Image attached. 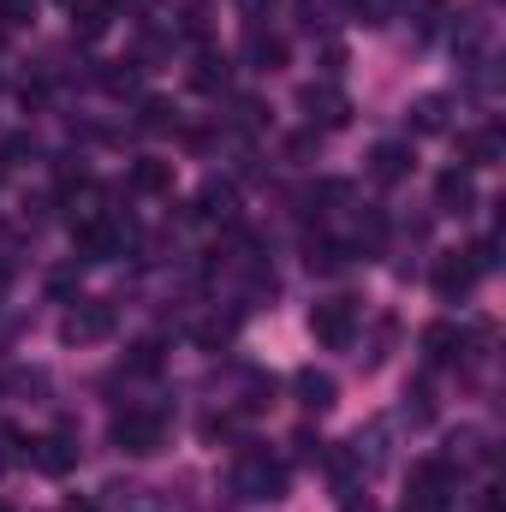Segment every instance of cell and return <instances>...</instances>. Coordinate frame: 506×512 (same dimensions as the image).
Segmentation results:
<instances>
[{
	"instance_id": "1",
	"label": "cell",
	"mask_w": 506,
	"mask_h": 512,
	"mask_svg": "<svg viewBox=\"0 0 506 512\" xmlns=\"http://www.w3.org/2000/svg\"><path fill=\"white\" fill-rule=\"evenodd\" d=\"M453 495H459V471H453L447 459L411 465V501H405V512H447Z\"/></svg>"
},
{
	"instance_id": "2",
	"label": "cell",
	"mask_w": 506,
	"mask_h": 512,
	"mask_svg": "<svg viewBox=\"0 0 506 512\" xmlns=\"http://www.w3.org/2000/svg\"><path fill=\"white\" fill-rule=\"evenodd\" d=\"M310 328H316V340H322L328 352H346L352 334H358V298H322V304L310 310Z\"/></svg>"
},
{
	"instance_id": "3",
	"label": "cell",
	"mask_w": 506,
	"mask_h": 512,
	"mask_svg": "<svg viewBox=\"0 0 506 512\" xmlns=\"http://www.w3.org/2000/svg\"><path fill=\"white\" fill-rule=\"evenodd\" d=\"M108 334H114V304H102V298H78V310H66V322H60L66 346H90Z\"/></svg>"
},
{
	"instance_id": "4",
	"label": "cell",
	"mask_w": 506,
	"mask_h": 512,
	"mask_svg": "<svg viewBox=\"0 0 506 512\" xmlns=\"http://www.w3.org/2000/svg\"><path fill=\"white\" fill-rule=\"evenodd\" d=\"M161 441H167V423H161L155 411H126V417L114 423V447H120V453L149 459V453H161Z\"/></svg>"
},
{
	"instance_id": "5",
	"label": "cell",
	"mask_w": 506,
	"mask_h": 512,
	"mask_svg": "<svg viewBox=\"0 0 506 512\" xmlns=\"http://www.w3.org/2000/svg\"><path fill=\"white\" fill-rule=\"evenodd\" d=\"M233 489H239L245 501H280L286 471H280L274 459H262V453H245V459H239V471H233Z\"/></svg>"
},
{
	"instance_id": "6",
	"label": "cell",
	"mask_w": 506,
	"mask_h": 512,
	"mask_svg": "<svg viewBox=\"0 0 506 512\" xmlns=\"http://www.w3.org/2000/svg\"><path fill=\"white\" fill-rule=\"evenodd\" d=\"M131 239V227H120V221H84L78 227V251H84V262H108V256H120Z\"/></svg>"
},
{
	"instance_id": "7",
	"label": "cell",
	"mask_w": 506,
	"mask_h": 512,
	"mask_svg": "<svg viewBox=\"0 0 506 512\" xmlns=\"http://www.w3.org/2000/svg\"><path fill=\"white\" fill-rule=\"evenodd\" d=\"M304 114H310V126H322V131H334V126H346V114H352V102L334 90V84H310L304 96Z\"/></svg>"
},
{
	"instance_id": "8",
	"label": "cell",
	"mask_w": 506,
	"mask_h": 512,
	"mask_svg": "<svg viewBox=\"0 0 506 512\" xmlns=\"http://www.w3.org/2000/svg\"><path fill=\"white\" fill-rule=\"evenodd\" d=\"M30 465L42 477H66L78 465V441L72 435H42V441H30Z\"/></svg>"
},
{
	"instance_id": "9",
	"label": "cell",
	"mask_w": 506,
	"mask_h": 512,
	"mask_svg": "<svg viewBox=\"0 0 506 512\" xmlns=\"http://www.w3.org/2000/svg\"><path fill=\"white\" fill-rule=\"evenodd\" d=\"M471 286H477V262L465 251H447L435 262V292H441V298H465Z\"/></svg>"
},
{
	"instance_id": "10",
	"label": "cell",
	"mask_w": 506,
	"mask_h": 512,
	"mask_svg": "<svg viewBox=\"0 0 506 512\" xmlns=\"http://www.w3.org/2000/svg\"><path fill=\"white\" fill-rule=\"evenodd\" d=\"M435 203H441L447 215H465V209L477 203V185H471V173H465V167H447V173L435 179Z\"/></svg>"
},
{
	"instance_id": "11",
	"label": "cell",
	"mask_w": 506,
	"mask_h": 512,
	"mask_svg": "<svg viewBox=\"0 0 506 512\" xmlns=\"http://www.w3.org/2000/svg\"><path fill=\"white\" fill-rule=\"evenodd\" d=\"M185 215H209V221H239V191H233V185H221V179H209V185L197 191V203H191Z\"/></svg>"
},
{
	"instance_id": "12",
	"label": "cell",
	"mask_w": 506,
	"mask_h": 512,
	"mask_svg": "<svg viewBox=\"0 0 506 512\" xmlns=\"http://www.w3.org/2000/svg\"><path fill=\"white\" fill-rule=\"evenodd\" d=\"M411 173V143H376L370 149V179L376 185H399Z\"/></svg>"
},
{
	"instance_id": "13",
	"label": "cell",
	"mask_w": 506,
	"mask_h": 512,
	"mask_svg": "<svg viewBox=\"0 0 506 512\" xmlns=\"http://www.w3.org/2000/svg\"><path fill=\"white\" fill-rule=\"evenodd\" d=\"M131 191H143V197H161V191H173V161H155V155H143V161L131 167Z\"/></svg>"
},
{
	"instance_id": "14",
	"label": "cell",
	"mask_w": 506,
	"mask_h": 512,
	"mask_svg": "<svg viewBox=\"0 0 506 512\" xmlns=\"http://www.w3.org/2000/svg\"><path fill=\"white\" fill-rule=\"evenodd\" d=\"M108 18H114V0H72V30L84 42H96L108 30Z\"/></svg>"
},
{
	"instance_id": "15",
	"label": "cell",
	"mask_w": 506,
	"mask_h": 512,
	"mask_svg": "<svg viewBox=\"0 0 506 512\" xmlns=\"http://www.w3.org/2000/svg\"><path fill=\"white\" fill-rule=\"evenodd\" d=\"M292 387H298V405H310V411H328L334 405V376H322V370H298Z\"/></svg>"
},
{
	"instance_id": "16",
	"label": "cell",
	"mask_w": 506,
	"mask_h": 512,
	"mask_svg": "<svg viewBox=\"0 0 506 512\" xmlns=\"http://www.w3.org/2000/svg\"><path fill=\"white\" fill-rule=\"evenodd\" d=\"M227 78H233V66H227V54H203V60L191 66V84H197L203 96H215V90H227Z\"/></svg>"
},
{
	"instance_id": "17",
	"label": "cell",
	"mask_w": 506,
	"mask_h": 512,
	"mask_svg": "<svg viewBox=\"0 0 506 512\" xmlns=\"http://www.w3.org/2000/svg\"><path fill=\"white\" fill-rule=\"evenodd\" d=\"M453 352H459V328H453V322H429V328H423V358H429V364H447Z\"/></svg>"
},
{
	"instance_id": "18",
	"label": "cell",
	"mask_w": 506,
	"mask_h": 512,
	"mask_svg": "<svg viewBox=\"0 0 506 512\" xmlns=\"http://www.w3.org/2000/svg\"><path fill=\"white\" fill-rule=\"evenodd\" d=\"M245 54H251V66H256V72H274V66L286 60V42H280V36H268V30H256V24H251V42H245Z\"/></svg>"
},
{
	"instance_id": "19",
	"label": "cell",
	"mask_w": 506,
	"mask_h": 512,
	"mask_svg": "<svg viewBox=\"0 0 506 512\" xmlns=\"http://www.w3.org/2000/svg\"><path fill=\"white\" fill-rule=\"evenodd\" d=\"M102 512H161L149 501V489H126V483H114L108 495H102Z\"/></svg>"
},
{
	"instance_id": "20",
	"label": "cell",
	"mask_w": 506,
	"mask_h": 512,
	"mask_svg": "<svg viewBox=\"0 0 506 512\" xmlns=\"http://www.w3.org/2000/svg\"><path fill=\"white\" fill-rule=\"evenodd\" d=\"M501 131L489 126V131H471V137H465V155H471V161H477V167H489V161H501Z\"/></svg>"
},
{
	"instance_id": "21",
	"label": "cell",
	"mask_w": 506,
	"mask_h": 512,
	"mask_svg": "<svg viewBox=\"0 0 506 512\" xmlns=\"http://www.w3.org/2000/svg\"><path fill=\"white\" fill-rule=\"evenodd\" d=\"M346 245H334V239H322V245H310V256H304V262H310V268H316V274H340V268H346Z\"/></svg>"
},
{
	"instance_id": "22",
	"label": "cell",
	"mask_w": 506,
	"mask_h": 512,
	"mask_svg": "<svg viewBox=\"0 0 506 512\" xmlns=\"http://www.w3.org/2000/svg\"><path fill=\"white\" fill-rule=\"evenodd\" d=\"M411 126L417 131H441L447 126V96H423V102L411 108Z\"/></svg>"
},
{
	"instance_id": "23",
	"label": "cell",
	"mask_w": 506,
	"mask_h": 512,
	"mask_svg": "<svg viewBox=\"0 0 506 512\" xmlns=\"http://www.w3.org/2000/svg\"><path fill=\"white\" fill-rule=\"evenodd\" d=\"M483 36H489V24H483V18H477V12H471V18H465V24H459V36H453V42H459V54H465V60H471V54H477V48H483Z\"/></svg>"
},
{
	"instance_id": "24",
	"label": "cell",
	"mask_w": 506,
	"mask_h": 512,
	"mask_svg": "<svg viewBox=\"0 0 506 512\" xmlns=\"http://www.w3.org/2000/svg\"><path fill=\"white\" fill-rule=\"evenodd\" d=\"M137 126L143 131H167L173 126V108H167V102H143V120H137Z\"/></svg>"
},
{
	"instance_id": "25",
	"label": "cell",
	"mask_w": 506,
	"mask_h": 512,
	"mask_svg": "<svg viewBox=\"0 0 506 512\" xmlns=\"http://www.w3.org/2000/svg\"><path fill=\"white\" fill-rule=\"evenodd\" d=\"M155 364H161V346H155V340H143V346H131V370H143V376H149Z\"/></svg>"
},
{
	"instance_id": "26",
	"label": "cell",
	"mask_w": 506,
	"mask_h": 512,
	"mask_svg": "<svg viewBox=\"0 0 506 512\" xmlns=\"http://www.w3.org/2000/svg\"><path fill=\"white\" fill-rule=\"evenodd\" d=\"M0 18L6 24H30L36 18V0H0Z\"/></svg>"
},
{
	"instance_id": "27",
	"label": "cell",
	"mask_w": 506,
	"mask_h": 512,
	"mask_svg": "<svg viewBox=\"0 0 506 512\" xmlns=\"http://www.w3.org/2000/svg\"><path fill=\"white\" fill-rule=\"evenodd\" d=\"M340 512H370V495L352 489V483H340Z\"/></svg>"
},
{
	"instance_id": "28",
	"label": "cell",
	"mask_w": 506,
	"mask_h": 512,
	"mask_svg": "<svg viewBox=\"0 0 506 512\" xmlns=\"http://www.w3.org/2000/svg\"><path fill=\"white\" fill-rule=\"evenodd\" d=\"M102 84H108V90H131V84H137V72H120V66H114V72H102Z\"/></svg>"
},
{
	"instance_id": "29",
	"label": "cell",
	"mask_w": 506,
	"mask_h": 512,
	"mask_svg": "<svg viewBox=\"0 0 506 512\" xmlns=\"http://www.w3.org/2000/svg\"><path fill=\"white\" fill-rule=\"evenodd\" d=\"M66 512H102L96 501H66Z\"/></svg>"
},
{
	"instance_id": "30",
	"label": "cell",
	"mask_w": 506,
	"mask_h": 512,
	"mask_svg": "<svg viewBox=\"0 0 506 512\" xmlns=\"http://www.w3.org/2000/svg\"><path fill=\"white\" fill-rule=\"evenodd\" d=\"M6 459H12V435H0V471H6Z\"/></svg>"
},
{
	"instance_id": "31",
	"label": "cell",
	"mask_w": 506,
	"mask_h": 512,
	"mask_svg": "<svg viewBox=\"0 0 506 512\" xmlns=\"http://www.w3.org/2000/svg\"><path fill=\"white\" fill-rule=\"evenodd\" d=\"M239 6H245V12L256 18V12H262V6H274V0H239Z\"/></svg>"
},
{
	"instance_id": "32",
	"label": "cell",
	"mask_w": 506,
	"mask_h": 512,
	"mask_svg": "<svg viewBox=\"0 0 506 512\" xmlns=\"http://www.w3.org/2000/svg\"><path fill=\"white\" fill-rule=\"evenodd\" d=\"M483 512H501V501H495V489H489V495H483Z\"/></svg>"
},
{
	"instance_id": "33",
	"label": "cell",
	"mask_w": 506,
	"mask_h": 512,
	"mask_svg": "<svg viewBox=\"0 0 506 512\" xmlns=\"http://www.w3.org/2000/svg\"><path fill=\"white\" fill-rule=\"evenodd\" d=\"M131 6H143V0H131Z\"/></svg>"
},
{
	"instance_id": "34",
	"label": "cell",
	"mask_w": 506,
	"mask_h": 512,
	"mask_svg": "<svg viewBox=\"0 0 506 512\" xmlns=\"http://www.w3.org/2000/svg\"><path fill=\"white\" fill-rule=\"evenodd\" d=\"M0 512H12V507H0Z\"/></svg>"
}]
</instances>
